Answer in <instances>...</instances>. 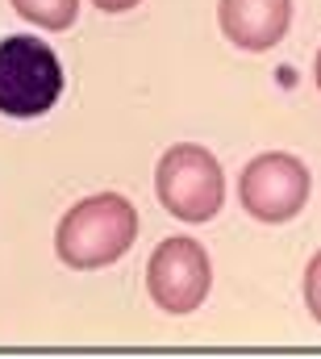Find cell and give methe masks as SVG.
I'll list each match as a JSON object with an SVG mask.
<instances>
[{
    "label": "cell",
    "mask_w": 321,
    "mask_h": 359,
    "mask_svg": "<svg viewBox=\"0 0 321 359\" xmlns=\"http://www.w3.org/2000/svg\"><path fill=\"white\" fill-rule=\"evenodd\" d=\"M63 96L59 55L34 38L13 34L0 42V113L4 117H42Z\"/></svg>",
    "instance_id": "2"
},
{
    "label": "cell",
    "mask_w": 321,
    "mask_h": 359,
    "mask_svg": "<svg viewBox=\"0 0 321 359\" xmlns=\"http://www.w3.org/2000/svg\"><path fill=\"white\" fill-rule=\"evenodd\" d=\"M317 88H321V50H317Z\"/></svg>",
    "instance_id": "10"
},
{
    "label": "cell",
    "mask_w": 321,
    "mask_h": 359,
    "mask_svg": "<svg viewBox=\"0 0 321 359\" xmlns=\"http://www.w3.org/2000/svg\"><path fill=\"white\" fill-rule=\"evenodd\" d=\"M100 13H125V8H134V4H142V0H92Z\"/></svg>",
    "instance_id": "9"
},
{
    "label": "cell",
    "mask_w": 321,
    "mask_h": 359,
    "mask_svg": "<svg viewBox=\"0 0 321 359\" xmlns=\"http://www.w3.org/2000/svg\"><path fill=\"white\" fill-rule=\"evenodd\" d=\"M146 288H151V301L163 313H192V309H200L209 288H213L209 251L196 238H188V234L163 238L151 251V264H146Z\"/></svg>",
    "instance_id": "5"
},
{
    "label": "cell",
    "mask_w": 321,
    "mask_h": 359,
    "mask_svg": "<svg viewBox=\"0 0 321 359\" xmlns=\"http://www.w3.org/2000/svg\"><path fill=\"white\" fill-rule=\"evenodd\" d=\"M13 8L38 29H67L80 13V0H13Z\"/></svg>",
    "instance_id": "7"
},
{
    "label": "cell",
    "mask_w": 321,
    "mask_h": 359,
    "mask_svg": "<svg viewBox=\"0 0 321 359\" xmlns=\"http://www.w3.org/2000/svg\"><path fill=\"white\" fill-rule=\"evenodd\" d=\"M155 192H159V205L171 217L209 222L226 205V176H221V163L205 147L179 142L155 168Z\"/></svg>",
    "instance_id": "3"
},
{
    "label": "cell",
    "mask_w": 321,
    "mask_h": 359,
    "mask_svg": "<svg viewBox=\"0 0 321 359\" xmlns=\"http://www.w3.org/2000/svg\"><path fill=\"white\" fill-rule=\"evenodd\" d=\"M305 305H309V313L321 322V251L309 259V268H305Z\"/></svg>",
    "instance_id": "8"
},
{
    "label": "cell",
    "mask_w": 321,
    "mask_h": 359,
    "mask_svg": "<svg viewBox=\"0 0 321 359\" xmlns=\"http://www.w3.org/2000/svg\"><path fill=\"white\" fill-rule=\"evenodd\" d=\"M217 21L238 50H271L292 25V0H221Z\"/></svg>",
    "instance_id": "6"
},
{
    "label": "cell",
    "mask_w": 321,
    "mask_h": 359,
    "mask_svg": "<svg viewBox=\"0 0 321 359\" xmlns=\"http://www.w3.org/2000/svg\"><path fill=\"white\" fill-rule=\"evenodd\" d=\"M138 238V209L121 192H96L71 205L55 230V251L63 268L92 271L117 264Z\"/></svg>",
    "instance_id": "1"
},
{
    "label": "cell",
    "mask_w": 321,
    "mask_h": 359,
    "mask_svg": "<svg viewBox=\"0 0 321 359\" xmlns=\"http://www.w3.org/2000/svg\"><path fill=\"white\" fill-rule=\"evenodd\" d=\"M309 188H313V176H309V168H305L296 155H288V151H267V155H254V159L242 168L238 201L254 222L280 226V222H292V217L305 209Z\"/></svg>",
    "instance_id": "4"
}]
</instances>
